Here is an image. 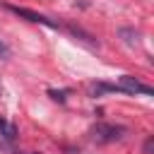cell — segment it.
<instances>
[{
  "label": "cell",
  "mask_w": 154,
  "mask_h": 154,
  "mask_svg": "<svg viewBox=\"0 0 154 154\" xmlns=\"http://www.w3.org/2000/svg\"><path fill=\"white\" fill-rule=\"evenodd\" d=\"M0 135H2V137H5L7 142H12V140L17 137V128H14L12 123H7V120H5L2 116H0Z\"/></svg>",
  "instance_id": "obj_5"
},
{
  "label": "cell",
  "mask_w": 154,
  "mask_h": 154,
  "mask_svg": "<svg viewBox=\"0 0 154 154\" xmlns=\"http://www.w3.org/2000/svg\"><path fill=\"white\" fill-rule=\"evenodd\" d=\"M118 87L123 89V94H144V96H152V94H154L152 87L142 84V82L135 79L132 75H123V77L118 79Z\"/></svg>",
  "instance_id": "obj_2"
},
{
  "label": "cell",
  "mask_w": 154,
  "mask_h": 154,
  "mask_svg": "<svg viewBox=\"0 0 154 154\" xmlns=\"http://www.w3.org/2000/svg\"><path fill=\"white\" fill-rule=\"evenodd\" d=\"M108 91H120L123 94V89L118 84H106V82H91L89 84V94L91 96H101V94H108Z\"/></svg>",
  "instance_id": "obj_4"
},
{
  "label": "cell",
  "mask_w": 154,
  "mask_h": 154,
  "mask_svg": "<svg viewBox=\"0 0 154 154\" xmlns=\"http://www.w3.org/2000/svg\"><path fill=\"white\" fill-rule=\"evenodd\" d=\"M10 12H14L17 17H24L26 22H34V24H46V26H58V22H53V19H48V17H43V14H38V12H34V10H26V7H17V5H5Z\"/></svg>",
  "instance_id": "obj_3"
},
{
  "label": "cell",
  "mask_w": 154,
  "mask_h": 154,
  "mask_svg": "<svg viewBox=\"0 0 154 154\" xmlns=\"http://www.w3.org/2000/svg\"><path fill=\"white\" fill-rule=\"evenodd\" d=\"M5 58H10V48L5 41H0V60H5Z\"/></svg>",
  "instance_id": "obj_7"
},
{
  "label": "cell",
  "mask_w": 154,
  "mask_h": 154,
  "mask_svg": "<svg viewBox=\"0 0 154 154\" xmlns=\"http://www.w3.org/2000/svg\"><path fill=\"white\" fill-rule=\"evenodd\" d=\"M154 152V137H147V142H144V154H152Z\"/></svg>",
  "instance_id": "obj_8"
},
{
  "label": "cell",
  "mask_w": 154,
  "mask_h": 154,
  "mask_svg": "<svg viewBox=\"0 0 154 154\" xmlns=\"http://www.w3.org/2000/svg\"><path fill=\"white\" fill-rule=\"evenodd\" d=\"M67 94H70L67 89H63V91H55V89H48V96H51V99H55V101H65V99H67Z\"/></svg>",
  "instance_id": "obj_6"
},
{
  "label": "cell",
  "mask_w": 154,
  "mask_h": 154,
  "mask_svg": "<svg viewBox=\"0 0 154 154\" xmlns=\"http://www.w3.org/2000/svg\"><path fill=\"white\" fill-rule=\"evenodd\" d=\"M125 132H128V128L113 125V123H96V125L91 128V137H94V142H99V144L118 142V140L125 137Z\"/></svg>",
  "instance_id": "obj_1"
}]
</instances>
